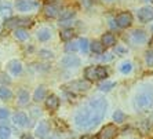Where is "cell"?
<instances>
[{"label":"cell","instance_id":"b9f144b4","mask_svg":"<svg viewBox=\"0 0 153 139\" xmlns=\"http://www.w3.org/2000/svg\"><path fill=\"white\" fill-rule=\"evenodd\" d=\"M106 1H112V0H106Z\"/></svg>","mask_w":153,"mask_h":139},{"label":"cell","instance_id":"6da1fadb","mask_svg":"<svg viewBox=\"0 0 153 139\" xmlns=\"http://www.w3.org/2000/svg\"><path fill=\"white\" fill-rule=\"evenodd\" d=\"M108 109V102L102 96L88 99L75 114V124L79 129H91L103 120Z\"/></svg>","mask_w":153,"mask_h":139},{"label":"cell","instance_id":"ac0fdd59","mask_svg":"<svg viewBox=\"0 0 153 139\" xmlns=\"http://www.w3.org/2000/svg\"><path fill=\"white\" fill-rule=\"evenodd\" d=\"M46 98V88L43 86L37 87L35 91V94H33V99L36 101V102H40V101H43Z\"/></svg>","mask_w":153,"mask_h":139},{"label":"cell","instance_id":"9a60e30c","mask_svg":"<svg viewBox=\"0 0 153 139\" xmlns=\"http://www.w3.org/2000/svg\"><path fill=\"white\" fill-rule=\"evenodd\" d=\"M8 69H10V72L13 73V75L17 76L22 72V65H21L19 61H11L10 64H8Z\"/></svg>","mask_w":153,"mask_h":139},{"label":"cell","instance_id":"8d00e7d4","mask_svg":"<svg viewBox=\"0 0 153 139\" xmlns=\"http://www.w3.org/2000/svg\"><path fill=\"white\" fill-rule=\"evenodd\" d=\"M116 52L120 54V55H124V54H127V48H123V47H116Z\"/></svg>","mask_w":153,"mask_h":139},{"label":"cell","instance_id":"60d3db41","mask_svg":"<svg viewBox=\"0 0 153 139\" xmlns=\"http://www.w3.org/2000/svg\"><path fill=\"white\" fill-rule=\"evenodd\" d=\"M143 1H149V0H143Z\"/></svg>","mask_w":153,"mask_h":139},{"label":"cell","instance_id":"5bb4252c","mask_svg":"<svg viewBox=\"0 0 153 139\" xmlns=\"http://www.w3.org/2000/svg\"><path fill=\"white\" fill-rule=\"evenodd\" d=\"M28 116H26L24 112H18L14 114V123L17 125H21V127H26L28 125Z\"/></svg>","mask_w":153,"mask_h":139},{"label":"cell","instance_id":"e575fe53","mask_svg":"<svg viewBox=\"0 0 153 139\" xmlns=\"http://www.w3.org/2000/svg\"><path fill=\"white\" fill-rule=\"evenodd\" d=\"M8 116H10V112L7 110V109H0V120H7Z\"/></svg>","mask_w":153,"mask_h":139},{"label":"cell","instance_id":"ffe728a7","mask_svg":"<svg viewBox=\"0 0 153 139\" xmlns=\"http://www.w3.org/2000/svg\"><path fill=\"white\" fill-rule=\"evenodd\" d=\"M14 36L17 37L18 40L24 41V40L28 39V36H29V35H28V32H26V30H25L24 28H17V29L14 30Z\"/></svg>","mask_w":153,"mask_h":139},{"label":"cell","instance_id":"484cf974","mask_svg":"<svg viewBox=\"0 0 153 139\" xmlns=\"http://www.w3.org/2000/svg\"><path fill=\"white\" fill-rule=\"evenodd\" d=\"M11 135V129L6 125H0V139H8Z\"/></svg>","mask_w":153,"mask_h":139},{"label":"cell","instance_id":"7bdbcfd3","mask_svg":"<svg viewBox=\"0 0 153 139\" xmlns=\"http://www.w3.org/2000/svg\"><path fill=\"white\" fill-rule=\"evenodd\" d=\"M152 30H153V26H152Z\"/></svg>","mask_w":153,"mask_h":139},{"label":"cell","instance_id":"d6986e66","mask_svg":"<svg viewBox=\"0 0 153 139\" xmlns=\"http://www.w3.org/2000/svg\"><path fill=\"white\" fill-rule=\"evenodd\" d=\"M50 37H51V30L50 29L43 28L37 32V39H39L40 41H47V40H50Z\"/></svg>","mask_w":153,"mask_h":139},{"label":"cell","instance_id":"7a4b0ae2","mask_svg":"<svg viewBox=\"0 0 153 139\" xmlns=\"http://www.w3.org/2000/svg\"><path fill=\"white\" fill-rule=\"evenodd\" d=\"M153 105V88L152 87H145L141 89L139 92H137L135 99H134V107L137 110H142Z\"/></svg>","mask_w":153,"mask_h":139},{"label":"cell","instance_id":"ba28073f","mask_svg":"<svg viewBox=\"0 0 153 139\" xmlns=\"http://www.w3.org/2000/svg\"><path fill=\"white\" fill-rule=\"evenodd\" d=\"M132 24V15L130 13H121L116 17V25L120 28H128Z\"/></svg>","mask_w":153,"mask_h":139},{"label":"cell","instance_id":"4dcf8cb0","mask_svg":"<svg viewBox=\"0 0 153 139\" xmlns=\"http://www.w3.org/2000/svg\"><path fill=\"white\" fill-rule=\"evenodd\" d=\"M65 50H66V52H75V51L79 50V43L77 41H72V43L66 44Z\"/></svg>","mask_w":153,"mask_h":139},{"label":"cell","instance_id":"7402d4cb","mask_svg":"<svg viewBox=\"0 0 153 139\" xmlns=\"http://www.w3.org/2000/svg\"><path fill=\"white\" fill-rule=\"evenodd\" d=\"M73 30H72L71 28H66V29H64L62 32L59 33V36H61V40H64V41H69V40L73 37Z\"/></svg>","mask_w":153,"mask_h":139},{"label":"cell","instance_id":"44dd1931","mask_svg":"<svg viewBox=\"0 0 153 139\" xmlns=\"http://www.w3.org/2000/svg\"><path fill=\"white\" fill-rule=\"evenodd\" d=\"M29 102V94L25 89H21L18 94V104L19 105H26Z\"/></svg>","mask_w":153,"mask_h":139},{"label":"cell","instance_id":"d4e9b609","mask_svg":"<svg viewBox=\"0 0 153 139\" xmlns=\"http://www.w3.org/2000/svg\"><path fill=\"white\" fill-rule=\"evenodd\" d=\"M114 86H116V83L114 81H103V83L100 84V89L103 91V92H108V91H111Z\"/></svg>","mask_w":153,"mask_h":139},{"label":"cell","instance_id":"30bf717a","mask_svg":"<svg viewBox=\"0 0 153 139\" xmlns=\"http://www.w3.org/2000/svg\"><path fill=\"white\" fill-rule=\"evenodd\" d=\"M61 65L64 66V68H77L79 65H80V59L75 55H66L61 59Z\"/></svg>","mask_w":153,"mask_h":139},{"label":"cell","instance_id":"603a6c76","mask_svg":"<svg viewBox=\"0 0 153 139\" xmlns=\"http://www.w3.org/2000/svg\"><path fill=\"white\" fill-rule=\"evenodd\" d=\"M13 98V92L6 87H0V99L3 101H10Z\"/></svg>","mask_w":153,"mask_h":139},{"label":"cell","instance_id":"83f0119b","mask_svg":"<svg viewBox=\"0 0 153 139\" xmlns=\"http://www.w3.org/2000/svg\"><path fill=\"white\" fill-rule=\"evenodd\" d=\"M77 43H79V48H80V50H82L84 54L87 52V51H88L90 43H88V40H87V39H84V37H82V39L79 40Z\"/></svg>","mask_w":153,"mask_h":139},{"label":"cell","instance_id":"f546056e","mask_svg":"<svg viewBox=\"0 0 153 139\" xmlns=\"http://www.w3.org/2000/svg\"><path fill=\"white\" fill-rule=\"evenodd\" d=\"M131 70H132V64H131V62H123V64H121V66H120V72H121V73L128 75Z\"/></svg>","mask_w":153,"mask_h":139},{"label":"cell","instance_id":"5b68a950","mask_svg":"<svg viewBox=\"0 0 153 139\" xmlns=\"http://www.w3.org/2000/svg\"><path fill=\"white\" fill-rule=\"evenodd\" d=\"M15 7L21 13H28V11H32L33 8L37 7V3L33 1V0H17L15 1Z\"/></svg>","mask_w":153,"mask_h":139},{"label":"cell","instance_id":"3957f363","mask_svg":"<svg viewBox=\"0 0 153 139\" xmlns=\"http://www.w3.org/2000/svg\"><path fill=\"white\" fill-rule=\"evenodd\" d=\"M84 76L88 81H95V80H103L108 77V70L103 66H88L84 70Z\"/></svg>","mask_w":153,"mask_h":139},{"label":"cell","instance_id":"4316f807","mask_svg":"<svg viewBox=\"0 0 153 139\" xmlns=\"http://www.w3.org/2000/svg\"><path fill=\"white\" fill-rule=\"evenodd\" d=\"M73 17H75V11H73V10H66L65 13H62V14H61L59 21H71Z\"/></svg>","mask_w":153,"mask_h":139},{"label":"cell","instance_id":"2e32d148","mask_svg":"<svg viewBox=\"0 0 153 139\" xmlns=\"http://www.w3.org/2000/svg\"><path fill=\"white\" fill-rule=\"evenodd\" d=\"M132 40L134 43H138V44H142L146 41V33L143 30H135L132 33Z\"/></svg>","mask_w":153,"mask_h":139},{"label":"cell","instance_id":"e0dca14e","mask_svg":"<svg viewBox=\"0 0 153 139\" xmlns=\"http://www.w3.org/2000/svg\"><path fill=\"white\" fill-rule=\"evenodd\" d=\"M101 43L103 44V46H113L114 43H116V37H114L113 33H105V35L102 36V41Z\"/></svg>","mask_w":153,"mask_h":139},{"label":"cell","instance_id":"f35d334b","mask_svg":"<svg viewBox=\"0 0 153 139\" xmlns=\"http://www.w3.org/2000/svg\"><path fill=\"white\" fill-rule=\"evenodd\" d=\"M22 139H33V138H32V136H30V135H29V134H26V135H24V136H22Z\"/></svg>","mask_w":153,"mask_h":139},{"label":"cell","instance_id":"d590c367","mask_svg":"<svg viewBox=\"0 0 153 139\" xmlns=\"http://www.w3.org/2000/svg\"><path fill=\"white\" fill-rule=\"evenodd\" d=\"M100 59H101V61H105V62L112 61V59H113V55H112V54H105V55H103V57H101Z\"/></svg>","mask_w":153,"mask_h":139},{"label":"cell","instance_id":"d6a6232c","mask_svg":"<svg viewBox=\"0 0 153 139\" xmlns=\"http://www.w3.org/2000/svg\"><path fill=\"white\" fill-rule=\"evenodd\" d=\"M145 61H146V64L149 65V66H153V50L146 51V54H145Z\"/></svg>","mask_w":153,"mask_h":139},{"label":"cell","instance_id":"277c9868","mask_svg":"<svg viewBox=\"0 0 153 139\" xmlns=\"http://www.w3.org/2000/svg\"><path fill=\"white\" fill-rule=\"evenodd\" d=\"M117 132H119V129L114 124H106L98 132V136H97V138L98 139H114L116 135H117Z\"/></svg>","mask_w":153,"mask_h":139},{"label":"cell","instance_id":"74e56055","mask_svg":"<svg viewBox=\"0 0 153 139\" xmlns=\"http://www.w3.org/2000/svg\"><path fill=\"white\" fill-rule=\"evenodd\" d=\"M80 139H93V136H91V135H83Z\"/></svg>","mask_w":153,"mask_h":139},{"label":"cell","instance_id":"836d02e7","mask_svg":"<svg viewBox=\"0 0 153 139\" xmlns=\"http://www.w3.org/2000/svg\"><path fill=\"white\" fill-rule=\"evenodd\" d=\"M39 55L42 58H53L54 57L53 52H51V51H48V50H40L39 51Z\"/></svg>","mask_w":153,"mask_h":139},{"label":"cell","instance_id":"52a82bcc","mask_svg":"<svg viewBox=\"0 0 153 139\" xmlns=\"http://www.w3.org/2000/svg\"><path fill=\"white\" fill-rule=\"evenodd\" d=\"M137 17L141 22H149L153 19V8L152 7H142L137 11Z\"/></svg>","mask_w":153,"mask_h":139},{"label":"cell","instance_id":"4fadbf2b","mask_svg":"<svg viewBox=\"0 0 153 139\" xmlns=\"http://www.w3.org/2000/svg\"><path fill=\"white\" fill-rule=\"evenodd\" d=\"M46 106H47V109H50V110H58V107H59V98H58L57 95L47 96Z\"/></svg>","mask_w":153,"mask_h":139},{"label":"cell","instance_id":"1f68e13d","mask_svg":"<svg viewBox=\"0 0 153 139\" xmlns=\"http://www.w3.org/2000/svg\"><path fill=\"white\" fill-rule=\"evenodd\" d=\"M124 117H126V116H124V113H123L121 110H116L113 113V120L116 123H123V121H124Z\"/></svg>","mask_w":153,"mask_h":139},{"label":"cell","instance_id":"9c48e42d","mask_svg":"<svg viewBox=\"0 0 153 139\" xmlns=\"http://www.w3.org/2000/svg\"><path fill=\"white\" fill-rule=\"evenodd\" d=\"M50 134V125H48V121L43 120V121L39 123L37 128H36V135L39 139H46Z\"/></svg>","mask_w":153,"mask_h":139},{"label":"cell","instance_id":"ab89813d","mask_svg":"<svg viewBox=\"0 0 153 139\" xmlns=\"http://www.w3.org/2000/svg\"><path fill=\"white\" fill-rule=\"evenodd\" d=\"M48 139H59V138H58V136H50Z\"/></svg>","mask_w":153,"mask_h":139},{"label":"cell","instance_id":"8fae6325","mask_svg":"<svg viewBox=\"0 0 153 139\" xmlns=\"http://www.w3.org/2000/svg\"><path fill=\"white\" fill-rule=\"evenodd\" d=\"M28 24H29V19H24V18H10V19H6L4 26H6V28H15V26L28 25Z\"/></svg>","mask_w":153,"mask_h":139},{"label":"cell","instance_id":"8992f818","mask_svg":"<svg viewBox=\"0 0 153 139\" xmlns=\"http://www.w3.org/2000/svg\"><path fill=\"white\" fill-rule=\"evenodd\" d=\"M64 88H69L71 91H87L90 88V83L87 80H76L64 86Z\"/></svg>","mask_w":153,"mask_h":139},{"label":"cell","instance_id":"7c38bea8","mask_svg":"<svg viewBox=\"0 0 153 139\" xmlns=\"http://www.w3.org/2000/svg\"><path fill=\"white\" fill-rule=\"evenodd\" d=\"M59 13H61V7L58 4H47L46 7H44V14L50 18L58 17Z\"/></svg>","mask_w":153,"mask_h":139},{"label":"cell","instance_id":"cb8c5ba5","mask_svg":"<svg viewBox=\"0 0 153 139\" xmlns=\"http://www.w3.org/2000/svg\"><path fill=\"white\" fill-rule=\"evenodd\" d=\"M90 47H91V51L95 54H102L103 52V44L101 43V41H94V43L90 44Z\"/></svg>","mask_w":153,"mask_h":139},{"label":"cell","instance_id":"f1b7e54d","mask_svg":"<svg viewBox=\"0 0 153 139\" xmlns=\"http://www.w3.org/2000/svg\"><path fill=\"white\" fill-rule=\"evenodd\" d=\"M11 13H13V10H11V7L8 4L0 6V15H1V17H8V15H11Z\"/></svg>","mask_w":153,"mask_h":139}]
</instances>
